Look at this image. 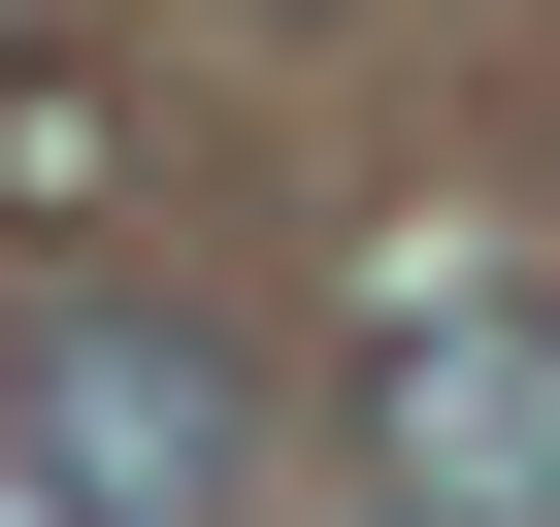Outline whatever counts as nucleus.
Instances as JSON below:
<instances>
[{
    "label": "nucleus",
    "mask_w": 560,
    "mask_h": 527,
    "mask_svg": "<svg viewBox=\"0 0 560 527\" xmlns=\"http://www.w3.org/2000/svg\"><path fill=\"white\" fill-rule=\"evenodd\" d=\"M363 527H560V297L527 264L363 297Z\"/></svg>",
    "instance_id": "obj_2"
},
{
    "label": "nucleus",
    "mask_w": 560,
    "mask_h": 527,
    "mask_svg": "<svg viewBox=\"0 0 560 527\" xmlns=\"http://www.w3.org/2000/svg\"><path fill=\"white\" fill-rule=\"evenodd\" d=\"M0 461H34L67 527H231L264 494V363L198 297H132V264H67V297L0 330Z\"/></svg>",
    "instance_id": "obj_1"
}]
</instances>
